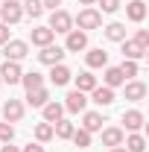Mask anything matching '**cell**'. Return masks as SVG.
Instances as JSON below:
<instances>
[{
    "label": "cell",
    "instance_id": "7",
    "mask_svg": "<svg viewBox=\"0 0 149 152\" xmlns=\"http://www.w3.org/2000/svg\"><path fill=\"white\" fill-rule=\"evenodd\" d=\"M61 105H64V111H70V114H79V111H85V105H88V96L82 94V91H70V94L64 96V102H61Z\"/></svg>",
    "mask_w": 149,
    "mask_h": 152
},
{
    "label": "cell",
    "instance_id": "31",
    "mask_svg": "<svg viewBox=\"0 0 149 152\" xmlns=\"http://www.w3.org/2000/svg\"><path fill=\"white\" fill-rule=\"evenodd\" d=\"M12 140H15V126L3 120L0 123V143H12Z\"/></svg>",
    "mask_w": 149,
    "mask_h": 152
},
{
    "label": "cell",
    "instance_id": "12",
    "mask_svg": "<svg viewBox=\"0 0 149 152\" xmlns=\"http://www.w3.org/2000/svg\"><path fill=\"white\" fill-rule=\"evenodd\" d=\"M70 79H73V73H70V67H67V64H53V70H50V82H53L56 88L67 85Z\"/></svg>",
    "mask_w": 149,
    "mask_h": 152
},
{
    "label": "cell",
    "instance_id": "13",
    "mask_svg": "<svg viewBox=\"0 0 149 152\" xmlns=\"http://www.w3.org/2000/svg\"><path fill=\"white\" fill-rule=\"evenodd\" d=\"M102 123H105V120H102V114L99 111H85V117H82V129H85V132H99V129H102Z\"/></svg>",
    "mask_w": 149,
    "mask_h": 152
},
{
    "label": "cell",
    "instance_id": "14",
    "mask_svg": "<svg viewBox=\"0 0 149 152\" xmlns=\"http://www.w3.org/2000/svg\"><path fill=\"white\" fill-rule=\"evenodd\" d=\"M123 82H126V76H123L120 67H105V73H102V85L105 88H120Z\"/></svg>",
    "mask_w": 149,
    "mask_h": 152
},
{
    "label": "cell",
    "instance_id": "27",
    "mask_svg": "<svg viewBox=\"0 0 149 152\" xmlns=\"http://www.w3.org/2000/svg\"><path fill=\"white\" fill-rule=\"evenodd\" d=\"M102 32H105V38H108V41H117V44H120V41H126V26H123V23H117V20H114V23H108Z\"/></svg>",
    "mask_w": 149,
    "mask_h": 152
},
{
    "label": "cell",
    "instance_id": "3",
    "mask_svg": "<svg viewBox=\"0 0 149 152\" xmlns=\"http://www.w3.org/2000/svg\"><path fill=\"white\" fill-rule=\"evenodd\" d=\"M20 18H23V9H20L18 0H6V3L0 6V23L12 26V23H18Z\"/></svg>",
    "mask_w": 149,
    "mask_h": 152
},
{
    "label": "cell",
    "instance_id": "21",
    "mask_svg": "<svg viewBox=\"0 0 149 152\" xmlns=\"http://www.w3.org/2000/svg\"><path fill=\"white\" fill-rule=\"evenodd\" d=\"M91 96H93V102H96V105H111V102H114V88L96 85V88L91 91Z\"/></svg>",
    "mask_w": 149,
    "mask_h": 152
},
{
    "label": "cell",
    "instance_id": "2",
    "mask_svg": "<svg viewBox=\"0 0 149 152\" xmlns=\"http://www.w3.org/2000/svg\"><path fill=\"white\" fill-rule=\"evenodd\" d=\"M3 56H6V61H20V58L29 56V44H26V41L9 38V41L3 44Z\"/></svg>",
    "mask_w": 149,
    "mask_h": 152
},
{
    "label": "cell",
    "instance_id": "33",
    "mask_svg": "<svg viewBox=\"0 0 149 152\" xmlns=\"http://www.w3.org/2000/svg\"><path fill=\"white\" fill-rule=\"evenodd\" d=\"M96 3H99V9H102V12H108V15L120 9V0H96Z\"/></svg>",
    "mask_w": 149,
    "mask_h": 152
},
{
    "label": "cell",
    "instance_id": "39",
    "mask_svg": "<svg viewBox=\"0 0 149 152\" xmlns=\"http://www.w3.org/2000/svg\"><path fill=\"white\" fill-rule=\"evenodd\" d=\"M79 3H82V6H93L96 0H79Z\"/></svg>",
    "mask_w": 149,
    "mask_h": 152
},
{
    "label": "cell",
    "instance_id": "16",
    "mask_svg": "<svg viewBox=\"0 0 149 152\" xmlns=\"http://www.w3.org/2000/svg\"><path fill=\"white\" fill-rule=\"evenodd\" d=\"M102 132V143L105 146H123V129H117V126H108V129H99Z\"/></svg>",
    "mask_w": 149,
    "mask_h": 152
},
{
    "label": "cell",
    "instance_id": "22",
    "mask_svg": "<svg viewBox=\"0 0 149 152\" xmlns=\"http://www.w3.org/2000/svg\"><path fill=\"white\" fill-rule=\"evenodd\" d=\"M85 61H88V67H105L108 64V53L102 50V47H96V50H88V56H85Z\"/></svg>",
    "mask_w": 149,
    "mask_h": 152
},
{
    "label": "cell",
    "instance_id": "29",
    "mask_svg": "<svg viewBox=\"0 0 149 152\" xmlns=\"http://www.w3.org/2000/svg\"><path fill=\"white\" fill-rule=\"evenodd\" d=\"M35 140H38V143L53 140V123H38V126H35Z\"/></svg>",
    "mask_w": 149,
    "mask_h": 152
},
{
    "label": "cell",
    "instance_id": "24",
    "mask_svg": "<svg viewBox=\"0 0 149 152\" xmlns=\"http://www.w3.org/2000/svg\"><path fill=\"white\" fill-rule=\"evenodd\" d=\"M123 85H126V99H131V102H140L146 96V85L143 82H123Z\"/></svg>",
    "mask_w": 149,
    "mask_h": 152
},
{
    "label": "cell",
    "instance_id": "20",
    "mask_svg": "<svg viewBox=\"0 0 149 152\" xmlns=\"http://www.w3.org/2000/svg\"><path fill=\"white\" fill-rule=\"evenodd\" d=\"M73 129H76L73 123L61 117V120H56V123H53V137H58V140H70V134H73Z\"/></svg>",
    "mask_w": 149,
    "mask_h": 152
},
{
    "label": "cell",
    "instance_id": "15",
    "mask_svg": "<svg viewBox=\"0 0 149 152\" xmlns=\"http://www.w3.org/2000/svg\"><path fill=\"white\" fill-rule=\"evenodd\" d=\"M123 123H126V129H129V132H140V129H143V111L129 108V111L123 114Z\"/></svg>",
    "mask_w": 149,
    "mask_h": 152
},
{
    "label": "cell",
    "instance_id": "37",
    "mask_svg": "<svg viewBox=\"0 0 149 152\" xmlns=\"http://www.w3.org/2000/svg\"><path fill=\"white\" fill-rule=\"evenodd\" d=\"M41 6L44 9H56V6H61V0H41Z\"/></svg>",
    "mask_w": 149,
    "mask_h": 152
},
{
    "label": "cell",
    "instance_id": "41",
    "mask_svg": "<svg viewBox=\"0 0 149 152\" xmlns=\"http://www.w3.org/2000/svg\"><path fill=\"white\" fill-rule=\"evenodd\" d=\"M0 85H3V82H0Z\"/></svg>",
    "mask_w": 149,
    "mask_h": 152
},
{
    "label": "cell",
    "instance_id": "4",
    "mask_svg": "<svg viewBox=\"0 0 149 152\" xmlns=\"http://www.w3.org/2000/svg\"><path fill=\"white\" fill-rule=\"evenodd\" d=\"M50 29L67 35V32L73 29V15H67V12H61V9H53V15H50Z\"/></svg>",
    "mask_w": 149,
    "mask_h": 152
},
{
    "label": "cell",
    "instance_id": "40",
    "mask_svg": "<svg viewBox=\"0 0 149 152\" xmlns=\"http://www.w3.org/2000/svg\"><path fill=\"white\" fill-rule=\"evenodd\" d=\"M111 152H126V146H111Z\"/></svg>",
    "mask_w": 149,
    "mask_h": 152
},
{
    "label": "cell",
    "instance_id": "35",
    "mask_svg": "<svg viewBox=\"0 0 149 152\" xmlns=\"http://www.w3.org/2000/svg\"><path fill=\"white\" fill-rule=\"evenodd\" d=\"M20 152H44V146H41V143L35 140V143H26V146H23Z\"/></svg>",
    "mask_w": 149,
    "mask_h": 152
},
{
    "label": "cell",
    "instance_id": "11",
    "mask_svg": "<svg viewBox=\"0 0 149 152\" xmlns=\"http://www.w3.org/2000/svg\"><path fill=\"white\" fill-rule=\"evenodd\" d=\"M29 38H32V44H35V47H47V44H53L56 32H53L50 26H35V29L29 32Z\"/></svg>",
    "mask_w": 149,
    "mask_h": 152
},
{
    "label": "cell",
    "instance_id": "19",
    "mask_svg": "<svg viewBox=\"0 0 149 152\" xmlns=\"http://www.w3.org/2000/svg\"><path fill=\"white\" fill-rule=\"evenodd\" d=\"M93 88H96V76L91 70H82V73L76 76V91H82V94H91Z\"/></svg>",
    "mask_w": 149,
    "mask_h": 152
},
{
    "label": "cell",
    "instance_id": "18",
    "mask_svg": "<svg viewBox=\"0 0 149 152\" xmlns=\"http://www.w3.org/2000/svg\"><path fill=\"white\" fill-rule=\"evenodd\" d=\"M126 18L134 20V23H140V20L146 18V3L143 0H131L129 6H126Z\"/></svg>",
    "mask_w": 149,
    "mask_h": 152
},
{
    "label": "cell",
    "instance_id": "10",
    "mask_svg": "<svg viewBox=\"0 0 149 152\" xmlns=\"http://www.w3.org/2000/svg\"><path fill=\"white\" fill-rule=\"evenodd\" d=\"M120 44H123V58H129V61H140V58L146 56V47H140L134 38H131V41L126 38V41H120Z\"/></svg>",
    "mask_w": 149,
    "mask_h": 152
},
{
    "label": "cell",
    "instance_id": "36",
    "mask_svg": "<svg viewBox=\"0 0 149 152\" xmlns=\"http://www.w3.org/2000/svg\"><path fill=\"white\" fill-rule=\"evenodd\" d=\"M6 41H9V26L0 23V44H6Z\"/></svg>",
    "mask_w": 149,
    "mask_h": 152
},
{
    "label": "cell",
    "instance_id": "30",
    "mask_svg": "<svg viewBox=\"0 0 149 152\" xmlns=\"http://www.w3.org/2000/svg\"><path fill=\"white\" fill-rule=\"evenodd\" d=\"M70 140H73L79 149H88V146H91V132H85V129H73Z\"/></svg>",
    "mask_w": 149,
    "mask_h": 152
},
{
    "label": "cell",
    "instance_id": "26",
    "mask_svg": "<svg viewBox=\"0 0 149 152\" xmlns=\"http://www.w3.org/2000/svg\"><path fill=\"white\" fill-rule=\"evenodd\" d=\"M20 85L26 88V91H35V88H44V76L38 73V70H29V73L20 76Z\"/></svg>",
    "mask_w": 149,
    "mask_h": 152
},
{
    "label": "cell",
    "instance_id": "17",
    "mask_svg": "<svg viewBox=\"0 0 149 152\" xmlns=\"http://www.w3.org/2000/svg\"><path fill=\"white\" fill-rule=\"evenodd\" d=\"M47 102H50V94H47V88L26 91V105H32V108H44Z\"/></svg>",
    "mask_w": 149,
    "mask_h": 152
},
{
    "label": "cell",
    "instance_id": "25",
    "mask_svg": "<svg viewBox=\"0 0 149 152\" xmlns=\"http://www.w3.org/2000/svg\"><path fill=\"white\" fill-rule=\"evenodd\" d=\"M41 111H44V123H56V120L64 117V105L61 102H47Z\"/></svg>",
    "mask_w": 149,
    "mask_h": 152
},
{
    "label": "cell",
    "instance_id": "8",
    "mask_svg": "<svg viewBox=\"0 0 149 152\" xmlns=\"http://www.w3.org/2000/svg\"><path fill=\"white\" fill-rule=\"evenodd\" d=\"M23 70H20L18 61H3V67H0V82H9V85H18Z\"/></svg>",
    "mask_w": 149,
    "mask_h": 152
},
{
    "label": "cell",
    "instance_id": "28",
    "mask_svg": "<svg viewBox=\"0 0 149 152\" xmlns=\"http://www.w3.org/2000/svg\"><path fill=\"white\" fill-rule=\"evenodd\" d=\"M20 9H23V15H29V18H41V15H44L41 0H23V3H20Z\"/></svg>",
    "mask_w": 149,
    "mask_h": 152
},
{
    "label": "cell",
    "instance_id": "32",
    "mask_svg": "<svg viewBox=\"0 0 149 152\" xmlns=\"http://www.w3.org/2000/svg\"><path fill=\"white\" fill-rule=\"evenodd\" d=\"M120 70H123V76H126V79L137 76V61H129V58H126V61L120 64Z\"/></svg>",
    "mask_w": 149,
    "mask_h": 152
},
{
    "label": "cell",
    "instance_id": "23",
    "mask_svg": "<svg viewBox=\"0 0 149 152\" xmlns=\"http://www.w3.org/2000/svg\"><path fill=\"white\" fill-rule=\"evenodd\" d=\"M123 146H126V152H143L146 149V137L140 132H131L129 137H123Z\"/></svg>",
    "mask_w": 149,
    "mask_h": 152
},
{
    "label": "cell",
    "instance_id": "1",
    "mask_svg": "<svg viewBox=\"0 0 149 152\" xmlns=\"http://www.w3.org/2000/svg\"><path fill=\"white\" fill-rule=\"evenodd\" d=\"M73 23L82 29V32H88V29H99V23H102V15H99V9H82L79 15L73 18Z\"/></svg>",
    "mask_w": 149,
    "mask_h": 152
},
{
    "label": "cell",
    "instance_id": "6",
    "mask_svg": "<svg viewBox=\"0 0 149 152\" xmlns=\"http://www.w3.org/2000/svg\"><path fill=\"white\" fill-rule=\"evenodd\" d=\"M61 58H64V47H56V44H47V47H41V53H38V61L41 64H61Z\"/></svg>",
    "mask_w": 149,
    "mask_h": 152
},
{
    "label": "cell",
    "instance_id": "5",
    "mask_svg": "<svg viewBox=\"0 0 149 152\" xmlns=\"http://www.w3.org/2000/svg\"><path fill=\"white\" fill-rule=\"evenodd\" d=\"M85 47H88V32L70 29L67 32V41H64V53H82Z\"/></svg>",
    "mask_w": 149,
    "mask_h": 152
},
{
    "label": "cell",
    "instance_id": "9",
    "mask_svg": "<svg viewBox=\"0 0 149 152\" xmlns=\"http://www.w3.org/2000/svg\"><path fill=\"white\" fill-rule=\"evenodd\" d=\"M23 117V102L20 99H6L3 102V120L6 123H18Z\"/></svg>",
    "mask_w": 149,
    "mask_h": 152
},
{
    "label": "cell",
    "instance_id": "34",
    "mask_svg": "<svg viewBox=\"0 0 149 152\" xmlns=\"http://www.w3.org/2000/svg\"><path fill=\"white\" fill-rule=\"evenodd\" d=\"M134 41H137L140 47H149V29H137V32H134Z\"/></svg>",
    "mask_w": 149,
    "mask_h": 152
},
{
    "label": "cell",
    "instance_id": "38",
    "mask_svg": "<svg viewBox=\"0 0 149 152\" xmlns=\"http://www.w3.org/2000/svg\"><path fill=\"white\" fill-rule=\"evenodd\" d=\"M0 152H20L18 146H12V143H3V146H0Z\"/></svg>",
    "mask_w": 149,
    "mask_h": 152
}]
</instances>
